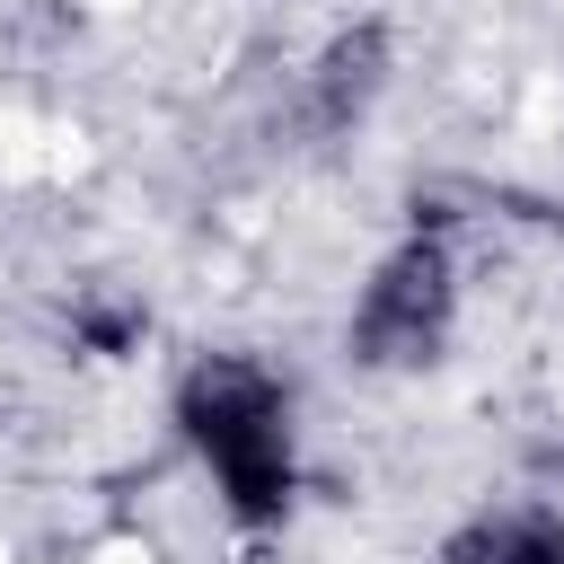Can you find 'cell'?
<instances>
[{
  "instance_id": "6da1fadb",
  "label": "cell",
  "mask_w": 564,
  "mask_h": 564,
  "mask_svg": "<svg viewBox=\"0 0 564 564\" xmlns=\"http://www.w3.org/2000/svg\"><path fill=\"white\" fill-rule=\"evenodd\" d=\"M176 441L212 476L238 529H282L300 502V405L291 379L256 352H194L176 370Z\"/></svg>"
},
{
  "instance_id": "7a4b0ae2",
  "label": "cell",
  "mask_w": 564,
  "mask_h": 564,
  "mask_svg": "<svg viewBox=\"0 0 564 564\" xmlns=\"http://www.w3.org/2000/svg\"><path fill=\"white\" fill-rule=\"evenodd\" d=\"M458 335V247L441 220L414 212V229L361 273L352 317H344V352L352 370H432Z\"/></svg>"
},
{
  "instance_id": "3957f363",
  "label": "cell",
  "mask_w": 564,
  "mask_h": 564,
  "mask_svg": "<svg viewBox=\"0 0 564 564\" xmlns=\"http://www.w3.org/2000/svg\"><path fill=\"white\" fill-rule=\"evenodd\" d=\"M397 88V26L388 18H344L291 79V132L300 141H352L379 97Z\"/></svg>"
},
{
  "instance_id": "5b68a950",
  "label": "cell",
  "mask_w": 564,
  "mask_h": 564,
  "mask_svg": "<svg viewBox=\"0 0 564 564\" xmlns=\"http://www.w3.org/2000/svg\"><path fill=\"white\" fill-rule=\"evenodd\" d=\"M62 335H70L79 361H132L150 344V300L141 291H115V282H88V291H70Z\"/></svg>"
},
{
  "instance_id": "277c9868",
  "label": "cell",
  "mask_w": 564,
  "mask_h": 564,
  "mask_svg": "<svg viewBox=\"0 0 564 564\" xmlns=\"http://www.w3.org/2000/svg\"><path fill=\"white\" fill-rule=\"evenodd\" d=\"M432 564H564V511L555 502H494L441 538Z\"/></svg>"
}]
</instances>
